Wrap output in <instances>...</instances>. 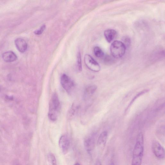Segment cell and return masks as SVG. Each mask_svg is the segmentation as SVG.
I'll use <instances>...</instances> for the list:
<instances>
[{
	"instance_id": "4",
	"label": "cell",
	"mask_w": 165,
	"mask_h": 165,
	"mask_svg": "<svg viewBox=\"0 0 165 165\" xmlns=\"http://www.w3.org/2000/svg\"><path fill=\"white\" fill-rule=\"evenodd\" d=\"M60 82L64 89L68 93L72 91L75 87V84L73 80L65 74L61 76Z\"/></svg>"
},
{
	"instance_id": "17",
	"label": "cell",
	"mask_w": 165,
	"mask_h": 165,
	"mask_svg": "<svg viewBox=\"0 0 165 165\" xmlns=\"http://www.w3.org/2000/svg\"><path fill=\"white\" fill-rule=\"evenodd\" d=\"M77 67L78 71L81 72L82 70V63H81V56L80 52L77 55Z\"/></svg>"
},
{
	"instance_id": "5",
	"label": "cell",
	"mask_w": 165,
	"mask_h": 165,
	"mask_svg": "<svg viewBox=\"0 0 165 165\" xmlns=\"http://www.w3.org/2000/svg\"><path fill=\"white\" fill-rule=\"evenodd\" d=\"M84 60L86 66L91 71L98 72L100 70L101 67L99 64L90 55H86Z\"/></svg>"
},
{
	"instance_id": "9",
	"label": "cell",
	"mask_w": 165,
	"mask_h": 165,
	"mask_svg": "<svg viewBox=\"0 0 165 165\" xmlns=\"http://www.w3.org/2000/svg\"><path fill=\"white\" fill-rule=\"evenodd\" d=\"M15 44L16 47L20 52L24 53L27 50V45L25 40L22 38H17L15 40Z\"/></svg>"
},
{
	"instance_id": "16",
	"label": "cell",
	"mask_w": 165,
	"mask_h": 165,
	"mask_svg": "<svg viewBox=\"0 0 165 165\" xmlns=\"http://www.w3.org/2000/svg\"><path fill=\"white\" fill-rule=\"evenodd\" d=\"M95 56L98 58H101L104 56V53L103 51L100 47H96L94 49Z\"/></svg>"
},
{
	"instance_id": "18",
	"label": "cell",
	"mask_w": 165,
	"mask_h": 165,
	"mask_svg": "<svg viewBox=\"0 0 165 165\" xmlns=\"http://www.w3.org/2000/svg\"><path fill=\"white\" fill-rule=\"evenodd\" d=\"M124 44L126 46V47H128L129 46L131 43V40L129 37H123V39Z\"/></svg>"
},
{
	"instance_id": "8",
	"label": "cell",
	"mask_w": 165,
	"mask_h": 165,
	"mask_svg": "<svg viewBox=\"0 0 165 165\" xmlns=\"http://www.w3.org/2000/svg\"><path fill=\"white\" fill-rule=\"evenodd\" d=\"M95 138L94 135L89 136L85 140V148L87 152H90L93 150L95 146Z\"/></svg>"
},
{
	"instance_id": "13",
	"label": "cell",
	"mask_w": 165,
	"mask_h": 165,
	"mask_svg": "<svg viewBox=\"0 0 165 165\" xmlns=\"http://www.w3.org/2000/svg\"><path fill=\"white\" fill-rule=\"evenodd\" d=\"M108 137V133L106 131H103L100 135L97 142L98 147L103 148L105 146Z\"/></svg>"
},
{
	"instance_id": "22",
	"label": "cell",
	"mask_w": 165,
	"mask_h": 165,
	"mask_svg": "<svg viewBox=\"0 0 165 165\" xmlns=\"http://www.w3.org/2000/svg\"><path fill=\"white\" fill-rule=\"evenodd\" d=\"M108 165H115V164L114 162H110V163H109Z\"/></svg>"
},
{
	"instance_id": "23",
	"label": "cell",
	"mask_w": 165,
	"mask_h": 165,
	"mask_svg": "<svg viewBox=\"0 0 165 165\" xmlns=\"http://www.w3.org/2000/svg\"><path fill=\"white\" fill-rule=\"evenodd\" d=\"M74 165H81L79 163H77L75 164Z\"/></svg>"
},
{
	"instance_id": "7",
	"label": "cell",
	"mask_w": 165,
	"mask_h": 165,
	"mask_svg": "<svg viewBox=\"0 0 165 165\" xmlns=\"http://www.w3.org/2000/svg\"><path fill=\"white\" fill-rule=\"evenodd\" d=\"M59 146L61 151L64 154L68 152L70 146V141L68 136L64 135L61 136L59 142Z\"/></svg>"
},
{
	"instance_id": "19",
	"label": "cell",
	"mask_w": 165,
	"mask_h": 165,
	"mask_svg": "<svg viewBox=\"0 0 165 165\" xmlns=\"http://www.w3.org/2000/svg\"><path fill=\"white\" fill-rule=\"evenodd\" d=\"M46 26L45 25H44L42 26L39 29L35 31L34 32L35 34L37 35H40L43 33L45 29Z\"/></svg>"
},
{
	"instance_id": "21",
	"label": "cell",
	"mask_w": 165,
	"mask_h": 165,
	"mask_svg": "<svg viewBox=\"0 0 165 165\" xmlns=\"http://www.w3.org/2000/svg\"><path fill=\"white\" fill-rule=\"evenodd\" d=\"M96 165H102V164H101L100 162H99V161H98L96 163Z\"/></svg>"
},
{
	"instance_id": "14",
	"label": "cell",
	"mask_w": 165,
	"mask_h": 165,
	"mask_svg": "<svg viewBox=\"0 0 165 165\" xmlns=\"http://www.w3.org/2000/svg\"><path fill=\"white\" fill-rule=\"evenodd\" d=\"M47 160L49 165H57V160L53 154L50 153L47 156Z\"/></svg>"
},
{
	"instance_id": "12",
	"label": "cell",
	"mask_w": 165,
	"mask_h": 165,
	"mask_svg": "<svg viewBox=\"0 0 165 165\" xmlns=\"http://www.w3.org/2000/svg\"><path fill=\"white\" fill-rule=\"evenodd\" d=\"M117 35V32L114 29H107L104 32L105 37L107 42L111 43L116 38Z\"/></svg>"
},
{
	"instance_id": "11",
	"label": "cell",
	"mask_w": 165,
	"mask_h": 165,
	"mask_svg": "<svg viewBox=\"0 0 165 165\" xmlns=\"http://www.w3.org/2000/svg\"><path fill=\"white\" fill-rule=\"evenodd\" d=\"M97 88V86L95 85H90L86 87L84 92L83 97L87 100L89 98L96 92Z\"/></svg>"
},
{
	"instance_id": "15",
	"label": "cell",
	"mask_w": 165,
	"mask_h": 165,
	"mask_svg": "<svg viewBox=\"0 0 165 165\" xmlns=\"http://www.w3.org/2000/svg\"><path fill=\"white\" fill-rule=\"evenodd\" d=\"M148 90H144L141 91V92H139V93H138V94L136 95L133 97V98L132 99V100L131 101V102H130L129 104L128 105V107H127V108L126 109V111H127V110H128V109L130 108V107L131 105L133 103V102L136 100L137 99V98H138L139 97H140V96L146 93V92H148Z\"/></svg>"
},
{
	"instance_id": "6",
	"label": "cell",
	"mask_w": 165,
	"mask_h": 165,
	"mask_svg": "<svg viewBox=\"0 0 165 165\" xmlns=\"http://www.w3.org/2000/svg\"><path fill=\"white\" fill-rule=\"evenodd\" d=\"M152 152L157 158L163 159L165 157L164 149L160 144L157 141L152 142Z\"/></svg>"
},
{
	"instance_id": "3",
	"label": "cell",
	"mask_w": 165,
	"mask_h": 165,
	"mask_svg": "<svg viewBox=\"0 0 165 165\" xmlns=\"http://www.w3.org/2000/svg\"><path fill=\"white\" fill-rule=\"evenodd\" d=\"M126 47L122 42L116 40L112 42L110 47V50L112 57L116 58L122 57L125 53Z\"/></svg>"
},
{
	"instance_id": "10",
	"label": "cell",
	"mask_w": 165,
	"mask_h": 165,
	"mask_svg": "<svg viewBox=\"0 0 165 165\" xmlns=\"http://www.w3.org/2000/svg\"><path fill=\"white\" fill-rule=\"evenodd\" d=\"M2 58L5 62H12L17 59V56L13 51H9L5 52L2 54Z\"/></svg>"
},
{
	"instance_id": "1",
	"label": "cell",
	"mask_w": 165,
	"mask_h": 165,
	"mask_svg": "<svg viewBox=\"0 0 165 165\" xmlns=\"http://www.w3.org/2000/svg\"><path fill=\"white\" fill-rule=\"evenodd\" d=\"M144 152L143 134L140 132L137 135L133 152L131 165H141Z\"/></svg>"
},
{
	"instance_id": "20",
	"label": "cell",
	"mask_w": 165,
	"mask_h": 165,
	"mask_svg": "<svg viewBox=\"0 0 165 165\" xmlns=\"http://www.w3.org/2000/svg\"><path fill=\"white\" fill-rule=\"evenodd\" d=\"M7 99L8 100H12L13 99V97H8V96H7Z\"/></svg>"
},
{
	"instance_id": "2",
	"label": "cell",
	"mask_w": 165,
	"mask_h": 165,
	"mask_svg": "<svg viewBox=\"0 0 165 165\" xmlns=\"http://www.w3.org/2000/svg\"><path fill=\"white\" fill-rule=\"evenodd\" d=\"M60 108V103L58 95L56 92L52 95L50 100L48 117L51 121L57 120Z\"/></svg>"
}]
</instances>
